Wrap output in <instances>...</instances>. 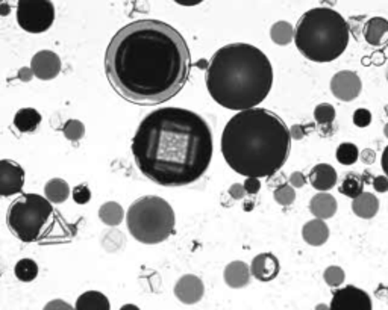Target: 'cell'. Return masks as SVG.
<instances>
[{"label": "cell", "mask_w": 388, "mask_h": 310, "mask_svg": "<svg viewBox=\"0 0 388 310\" xmlns=\"http://www.w3.org/2000/svg\"><path fill=\"white\" fill-rule=\"evenodd\" d=\"M192 69L188 44L159 20H137L117 32L105 55L108 80L124 100L159 105L185 86Z\"/></svg>", "instance_id": "obj_1"}, {"label": "cell", "mask_w": 388, "mask_h": 310, "mask_svg": "<svg viewBox=\"0 0 388 310\" xmlns=\"http://www.w3.org/2000/svg\"><path fill=\"white\" fill-rule=\"evenodd\" d=\"M138 169L161 187H187L207 173L214 154L208 123L184 108L153 110L133 138Z\"/></svg>", "instance_id": "obj_2"}, {"label": "cell", "mask_w": 388, "mask_h": 310, "mask_svg": "<svg viewBox=\"0 0 388 310\" xmlns=\"http://www.w3.org/2000/svg\"><path fill=\"white\" fill-rule=\"evenodd\" d=\"M222 154L233 171L253 179L275 176L291 150L290 129L282 118L264 108L243 110L226 123Z\"/></svg>", "instance_id": "obj_3"}, {"label": "cell", "mask_w": 388, "mask_h": 310, "mask_svg": "<svg viewBox=\"0 0 388 310\" xmlns=\"http://www.w3.org/2000/svg\"><path fill=\"white\" fill-rule=\"evenodd\" d=\"M205 84L218 105L231 110L255 109L273 86V65L264 51L247 43L218 49L207 67Z\"/></svg>", "instance_id": "obj_4"}, {"label": "cell", "mask_w": 388, "mask_h": 310, "mask_svg": "<svg viewBox=\"0 0 388 310\" xmlns=\"http://www.w3.org/2000/svg\"><path fill=\"white\" fill-rule=\"evenodd\" d=\"M350 40L349 23L331 8L306 11L295 27V44L306 59L332 62L346 51Z\"/></svg>", "instance_id": "obj_5"}, {"label": "cell", "mask_w": 388, "mask_h": 310, "mask_svg": "<svg viewBox=\"0 0 388 310\" xmlns=\"http://www.w3.org/2000/svg\"><path fill=\"white\" fill-rule=\"evenodd\" d=\"M126 223L129 233L141 242L153 246L167 241L174 232V212L164 198L146 195L138 198L128 209Z\"/></svg>", "instance_id": "obj_6"}, {"label": "cell", "mask_w": 388, "mask_h": 310, "mask_svg": "<svg viewBox=\"0 0 388 310\" xmlns=\"http://www.w3.org/2000/svg\"><path fill=\"white\" fill-rule=\"evenodd\" d=\"M54 206L38 194H21L14 200L6 213L11 233L23 242H35L41 238L52 221Z\"/></svg>", "instance_id": "obj_7"}, {"label": "cell", "mask_w": 388, "mask_h": 310, "mask_svg": "<svg viewBox=\"0 0 388 310\" xmlns=\"http://www.w3.org/2000/svg\"><path fill=\"white\" fill-rule=\"evenodd\" d=\"M55 20V6L52 2H19L17 21L26 32H46Z\"/></svg>", "instance_id": "obj_8"}, {"label": "cell", "mask_w": 388, "mask_h": 310, "mask_svg": "<svg viewBox=\"0 0 388 310\" xmlns=\"http://www.w3.org/2000/svg\"><path fill=\"white\" fill-rule=\"evenodd\" d=\"M329 310H373V305L367 292L354 285H347L334 292Z\"/></svg>", "instance_id": "obj_9"}, {"label": "cell", "mask_w": 388, "mask_h": 310, "mask_svg": "<svg viewBox=\"0 0 388 310\" xmlns=\"http://www.w3.org/2000/svg\"><path fill=\"white\" fill-rule=\"evenodd\" d=\"M25 184V169L16 160H0V197H11L21 193Z\"/></svg>", "instance_id": "obj_10"}, {"label": "cell", "mask_w": 388, "mask_h": 310, "mask_svg": "<svg viewBox=\"0 0 388 310\" xmlns=\"http://www.w3.org/2000/svg\"><path fill=\"white\" fill-rule=\"evenodd\" d=\"M363 91V82L355 71L343 70L331 79V93L341 102H354Z\"/></svg>", "instance_id": "obj_11"}, {"label": "cell", "mask_w": 388, "mask_h": 310, "mask_svg": "<svg viewBox=\"0 0 388 310\" xmlns=\"http://www.w3.org/2000/svg\"><path fill=\"white\" fill-rule=\"evenodd\" d=\"M31 71L41 80L55 79L61 71V59L52 50L36 51L31 61Z\"/></svg>", "instance_id": "obj_12"}, {"label": "cell", "mask_w": 388, "mask_h": 310, "mask_svg": "<svg viewBox=\"0 0 388 310\" xmlns=\"http://www.w3.org/2000/svg\"><path fill=\"white\" fill-rule=\"evenodd\" d=\"M173 292L182 305L192 306L203 298L205 286L202 280L197 276L185 274L178 280L176 285H174Z\"/></svg>", "instance_id": "obj_13"}, {"label": "cell", "mask_w": 388, "mask_h": 310, "mask_svg": "<svg viewBox=\"0 0 388 310\" xmlns=\"http://www.w3.org/2000/svg\"><path fill=\"white\" fill-rule=\"evenodd\" d=\"M279 259L273 253H261L255 256L251 263V274L262 283L272 282V280L279 276Z\"/></svg>", "instance_id": "obj_14"}, {"label": "cell", "mask_w": 388, "mask_h": 310, "mask_svg": "<svg viewBox=\"0 0 388 310\" xmlns=\"http://www.w3.org/2000/svg\"><path fill=\"white\" fill-rule=\"evenodd\" d=\"M336 179L339 176H336L335 168L329 164H317L310 171L311 187L319 193H326V191L332 189L336 184Z\"/></svg>", "instance_id": "obj_15"}, {"label": "cell", "mask_w": 388, "mask_h": 310, "mask_svg": "<svg viewBox=\"0 0 388 310\" xmlns=\"http://www.w3.org/2000/svg\"><path fill=\"white\" fill-rule=\"evenodd\" d=\"M251 268L249 265L241 262V261H233L231 262L228 267L225 268L223 278L225 283L228 285L232 289H241V287H246L251 283Z\"/></svg>", "instance_id": "obj_16"}, {"label": "cell", "mask_w": 388, "mask_h": 310, "mask_svg": "<svg viewBox=\"0 0 388 310\" xmlns=\"http://www.w3.org/2000/svg\"><path fill=\"white\" fill-rule=\"evenodd\" d=\"M364 40L373 47H380L388 43V20L383 17H372L363 29Z\"/></svg>", "instance_id": "obj_17"}, {"label": "cell", "mask_w": 388, "mask_h": 310, "mask_svg": "<svg viewBox=\"0 0 388 310\" xmlns=\"http://www.w3.org/2000/svg\"><path fill=\"white\" fill-rule=\"evenodd\" d=\"M336 209H339V203H336L334 195L328 193H319L310 202V212L316 217V219L325 221L332 218L336 213Z\"/></svg>", "instance_id": "obj_18"}, {"label": "cell", "mask_w": 388, "mask_h": 310, "mask_svg": "<svg viewBox=\"0 0 388 310\" xmlns=\"http://www.w3.org/2000/svg\"><path fill=\"white\" fill-rule=\"evenodd\" d=\"M304 241L312 247H321L329 239V227L321 219H311L302 227Z\"/></svg>", "instance_id": "obj_19"}, {"label": "cell", "mask_w": 388, "mask_h": 310, "mask_svg": "<svg viewBox=\"0 0 388 310\" xmlns=\"http://www.w3.org/2000/svg\"><path fill=\"white\" fill-rule=\"evenodd\" d=\"M352 211L356 217L363 219H372L379 211V200L375 194L363 193L352 200Z\"/></svg>", "instance_id": "obj_20"}, {"label": "cell", "mask_w": 388, "mask_h": 310, "mask_svg": "<svg viewBox=\"0 0 388 310\" xmlns=\"http://www.w3.org/2000/svg\"><path fill=\"white\" fill-rule=\"evenodd\" d=\"M75 310H111V305L105 294L99 291H87L79 295Z\"/></svg>", "instance_id": "obj_21"}, {"label": "cell", "mask_w": 388, "mask_h": 310, "mask_svg": "<svg viewBox=\"0 0 388 310\" xmlns=\"http://www.w3.org/2000/svg\"><path fill=\"white\" fill-rule=\"evenodd\" d=\"M41 123V114L34 108H23L14 117V126H16L21 134H29L35 132Z\"/></svg>", "instance_id": "obj_22"}, {"label": "cell", "mask_w": 388, "mask_h": 310, "mask_svg": "<svg viewBox=\"0 0 388 310\" xmlns=\"http://www.w3.org/2000/svg\"><path fill=\"white\" fill-rule=\"evenodd\" d=\"M45 197L49 203L60 204L70 197L69 183L62 179H50L45 187Z\"/></svg>", "instance_id": "obj_23"}, {"label": "cell", "mask_w": 388, "mask_h": 310, "mask_svg": "<svg viewBox=\"0 0 388 310\" xmlns=\"http://www.w3.org/2000/svg\"><path fill=\"white\" fill-rule=\"evenodd\" d=\"M270 38L277 46H288L291 41H295V27H293L288 21H276V23L270 27Z\"/></svg>", "instance_id": "obj_24"}, {"label": "cell", "mask_w": 388, "mask_h": 310, "mask_svg": "<svg viewBox=\"0 0 388 310\" xmlns=\"http://www.w3.org/2000/svg\"><path fill=\"white\" fill-rule=\"evenodd\" d=\"M124 217V212L123 208L115 202H108L105 204L100 206V211H99V218L104 224L106 226H119Z\"/></svg>", "instance_id": "obj_25"}, {"label": "cell", "mask_w": 388, "mask_h": 310, "mask_svg": "<svg viewBox=\"0 0 388 310\" xmlns=\"http://www.w3.org/2000/svg\"><path fill=\"white\" fill-rule=\"evenodd\" d=\"M364 179L361 176H358L356 173H349L341 183V187L339 188L340 193L346 197L354 198L360 197L364 193Z\"/></svg>", "instance_id": "obj_26"}, {"label": "cell", "mask_w": 388, "mask_h": 310, "mask_svg": "<svg viewBox=\"0 0 388 310\" xmlns=\"http://www.w3.org/2000/svg\"><path fill=\"white\" fill-rule=\"evenodd\" d=\"M14 274L20 280V282H34L38 276V265L32 259H20L16 267H14Z\"/></svg>", "instance_id": "obj_27"}, {"label": "cell", "mask_w": 388, "mask_h": 310, "mask_svg": "<svg viewBox=\"0 0 388 310\" xmlns=\"http://www.w3.org/2000/svg\"><path fill=\"white\" fill-rule=\"evenodd\" d=\"M314 120L321 129L328 128V132H331V126L335 120V108L329 103H320L314 109Z\"/></svg>", "instance_id": "obj_28"}, {"label": "cell", "mask_w": 388, "mask_h": 310, "mask_svg": "<svg viewBox=\"0 0 388 310\" xmlns=\"http://www.w3.org/2000/svg\"><path fill=\"white\" fill-rule=\"evenodd\" d=\"M335 156L341 165H354L360 158V152L354 143H341L336 149Z\"/></svg>", "instance_id": "obj_29"}, {"label": "cell", "mask_w": 388, "mask_h": 310, "mask_svg": "<svg viewBox=\"0 0 388 310\" xmlns=\"http://www.w3.org/2000/svg\"><path fill=\"white\" fill-rule=\"evenodd\" d=\"M273 198L277 204L281 206H291L296 200V191L295 188H291L288 183H282V184H277L273 191Z\"/></svg>", "instance_id": "obj_30"}, {"label": "cell", "mask_w": 388, "mask_h": 310, "mask_svg": "<svg viewBox=\"0 0 388 310\" xmlns=\"http://www.w3.org/2000/svg\"><path fill=\"white\" fill-rule=\"evenodd\" d=\"M62 134L65 138L70 139V141H79V139L85 135V128L79 120H69L64 124Z\"/></svg>", "instance_id": "obj_31"}, {"label": "cell", "mask_w": 388, "mask_h": 310, "mask_svg": "<svg viewBox=\"0 0 388 310\" xmlns=\"http://www.w3.org/2000/svg\"><path fill=\"white\" fill-rule=\"evenodd\" d=\"M323 278L328 286L331 287H339L343 285L344 278H346V274H344L343 268L336 267V265H331V267H328L323 272Z\"/></svg>", "instance_id": "obj_32"}, {"label": "cell", "mask_w": 388, "mask_h": 310, "mask_svg": "<svg viewBox=\"0 0 388 310\" xmlns=\"http://www.w3.org/2000/svg\"><path fill=\"white\" fill-rule=\"evenodd\" d=\"M73 200H75L78 204H87L91 200V191L90 188L87 187L85 183L78 184L73 189Z\"/></svg>", "instance_id": "obj_33"}, {"label": "cell", "mask_w": 388, "mask_h": 310, "mask_svg": "<svg viewBox=\"0 0 388 310\" xmlns=\"http://www.w3.org/2000/svg\"><path fill=\"white\" fill-rule=\"evenodd\" d=\"M370 123H372V112L369 109H364V108H360V109H356L355 112H354V124L356 128H367L370 126Z\"/></svg>", "instance_id": "obj_34"}, {"label": "cell", "mask_w": 388, "mask_h": 310, "mask_svg": "<svg viewBox=\"0 0 388 310\" xmlns=\"http://www.w3.org/2000/svg\"><path fill=\"white\" fill-rule=\"evenodd\" d=\"M243 188H244V191H246V194L255 195V194L260 193L261 182H260V179H253V177H247V179H246L244 183H243Z\"/></svg>", "instance_id": "obj_35"}, {"label": "cell", "mask_w": 388, "mask_h": 310, "mask_svg": "<svg viewBox=\"0 0 388 310\" xmlns=\"http://www.w3.org/2000/svg\"><path fill=\"white\" fill-rule=\"evenodd\" d=\"M305 183H306V177L300 171L291 173V176L288 177V184L291 188H304Z\"/></svg>", "instance_id": "obj_36"}, {"label": "cell", "mask_w": 388, "mask_h": 310, "mask_svg": "<svg viewBox=\"0 0 388 310\" xmlns=\"http://www.w3.org/2000/svg\"><path fill=\"white\" fill-rule=\"evenodd\" d=\"M43 310H75V309L64 300H52L47 302Z\"/></svg>", "instance_id": "obj_37"}, {"label": "cell", "mask_w": 388, "mask_h": 310, "mask_svg": "<svg viewBox=\"0 0 388 310\" xmlns=\"http://www.w3.org/2000/svg\"><path fill=\"white\" fill-rule=\"evenodd\" d=\"M373 188L378 193H387L388 191V177L385 176H376L375 179H373Z\"/></svg>", "instance_id": "obj_38"}, {"label": "cell", "mask_w": 388, "mask_h": 310, "mask_svg": "<svg viewBox=\"0 0 388 310\" xmlns=\"http://www.w3.org/2000/svg\"><path fill=\"white\" fill-rule=\"evenodd\" d=\"M228 193L232 198H236V200H241V198H244V195H246V191L243 188V184H240V183L231 184Z\"/></svg>", "instance_id": "obj_39"}, {"label": "cell", "mask_w": 388, "mask_h": 310, "mask_svg": "<svg viewBox=\"0 0 388 310\" xmlns=\"http://www.w3.org/2000/svg\"><path fill=\"white\" fill-rule=\"evenodd\" d=\"M360 158H361V160L364 162V164H373V162H375V159H376V153H375V150H372V149H364L361 153H360Z\"/></svg>", "instance_id": "obj_40"}, {"label": "cell", "mask_w": 388, "mask_h": 310, "mask_svg": "<svg viewBox=\"0 0 388 310\" xmlns=\"http://www.w3.org/2000/svg\"><path fill=\"white\" fill-rule=\"evenodd\" d=\"M290 135L291 138H295V139H302L305 136V128L304 126H295L293 129H290Z\"/></svg>", "instance_id": "obj_41"}, {"label": "cell", "mask_w": 388, "mask_h": 310, "mask_svg": "<svg viewBox=\"0 0 388 310\" xmlns=\"http://www.w3.org/2000/svg\"><path fill=\"white\" fill-rule=\"evenodd\" d=\"M380 165H383V171L385 173V177H388V145L384 149L383 159H380Z\"/></svg>", "instance_id": "obj_42"}, {"label": "cell", "mask_w": 388, "mask_h": 310, "mask_svg": "<svg viewBox=\"0 0 388 310\" xmlns=\"http://www.w3.org/2000/svg\"><path fill=\"white\" fill-rule=\"evenodd\" d=\"M120 310H140V307L135 305H124L120 307Z\"/></svg>", "instance_id": "obj_43"}, {"label": "cell", "mask_w": 388, "mask_h": 310, "mask_svg": "<svg viewBox=\"0 0 388 310\" xmlns=\"http://www.w3.org/2000/svg\"><path fill=\"white\" fill-rule=\"evenodd\" d=\"M252 208H253V203H246V204H244V211H246V212H251Z\"/></svg>", "instance_id": "obj_44"}, {"label": "cell", "mask_w": 388, "mask_h": 310, "mask_svg": "<svg viewBox=\"0 0 388 310\" xmlns=\"http://www.w3.org/2000/svg\"><path fill=\"white\" fill-rule=\"evenodd\" d=\"M316 310H329V306H326V305H319V306L316 307Z\"/></svg>", "instance_id": "obj_45"}, {"label": "cell", "mask_w": 388, "mask_h": 310, "mask_svg": "<svg viewBox=\"0 0 388 310\" xmlns=\"http://www.w3.org/2000/svg\"><path fill=\"white\" fill-rule=\"evenodd\" d=\"M181 5H197V3H201V2H178Z\"/></svg>", "instance_id": "obj_46"}, {"label": "cell", "mask_w": 388, "mask_h": 310, "mask_svg": "<svg viewBox=\"0 0 388 310\" xmlns=\"http://www.w3.org/2000/svg\"><path fill=\"white\" fill-rule=\"evenodd\" d=\"M384 135L388 138V123L385 124V128H384Z\"/></svg>", "instance_id": "obj_47"}, {"label": "cell", "mask_w": 388, "mask_h": 310, "mask_svg": "<svg viewBox=\"0 0 388 310\" xmlns=\"http://www.w3.org/2000/svg\"><path fill=\"white\" fill-rule=\"evenodd\" d=\"M387 80H388V70H387Z\"/></svg>", "instance_id": "obj_48"}]
</instances>
